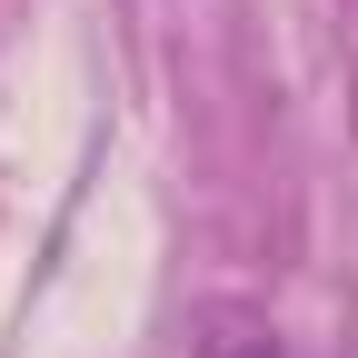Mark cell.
<instances>
[{"label": "cell", "instance_id": "cell-1", "mask_svg": "<svg viewBox=\"0 0 358 358\" xmlns=\"http://www.w3.org/2000/svg\"><path fill=\"white\" fill-rule=\"evenodd\" d=\"M199 358H299L268 319H249V308H209L199 319Z\"/></svg>", "mask_w": 358, "mask_h": 358}]
</instances>
